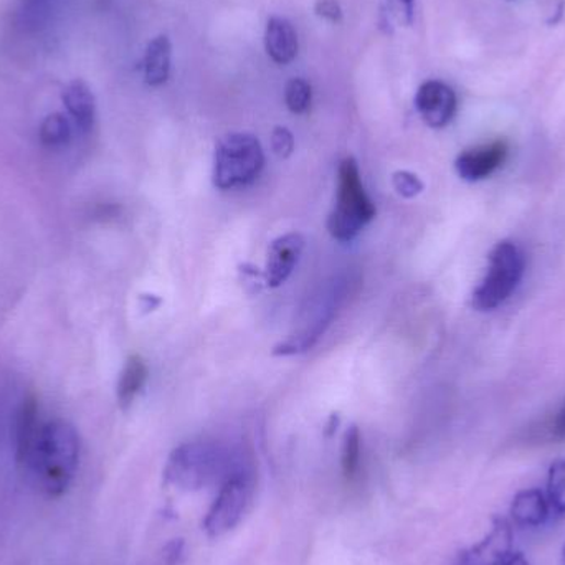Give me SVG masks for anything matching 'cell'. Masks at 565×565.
Wrapping results in <instances>:
<instances>
[{"label": "cell", "mask_w": 565, "mask_h": 565, "mask_svg": "<svg viewBox=\"0 0 565 565\" xmlns=\"http://www.w3.org/2000/svg\"><path fill=\"white\" fill-rule=\"evenodd\" d=\"M80 461V437L70 422L51 420L42 425L37 445L25 470L50 498L67 493L77 475Z\"/></svg>", "instance_id": "obj_1"}, {"label": "cell", "mask_w": 565, "mask_h": 565, "mask_svg": "<svg viewBox=\"0 0 565 565\" xmlns=\"http://www.w3.org/2000/svg\"><path fill=\"white\" fill-rule=\"evenodd\" d=\"M230 458L220 445L212 441H188L172 451L164 468L168 485L181 492H199L227 473Z\"/></svg>", "instance_id": "obj_2"}, {"label": "cell", "mask_w": 565, "mask_h": 565, "mask_svg": "<svg viewBox=\"0 0 565 565\" xmlns=\"http://www.w3.org/2000/svg\"><path fill=\"white\" fill-rule=\"evenodd\" d=\"M376 217V207L367 196L356 159L346 158L337 172V197L327 220L331 235L339 242H350Z\"/></svg>", "instance_id": "obj_3"}, {"label": "cell", "mask_w": 565, "mask_h": 565, "mask_svg": "<svg viewBox=\"0 0 565 565\" xmlns=\"http://www.w3.org/2000/svg\"><path fill=\"white\" fill-rule=\"evenodd\" d=\"M265 165L262 145L255 136L232 132L223 136L214 154V184L222 191L252 184Z\"/></svg>", "instance_id": "obj_4"}, {"label": "cell", "mask_w": 565, "mask_h": 565, "mask_svg": "<svg viewBox=\"0 0 565 565\" xmlns=\"http://www.w3.org/2000/svg\"><path fill=\"white\" fill-rule=\"evenodd\" d=\"M524 256L512 242H499L489 255L488 273L473 293V307L492 311L505 303L521 281Z\"/></svg>", "instance_id": "obj_5"}, {"label": "cell", "mask_w": 565, "mask_h": 565, "mask_svg": "<svg viewBox=\"0 0 565 565\" xmlns=\"http://www.w3.org/2000/svg\"><path fill=\"white\" fill-rule=\"evenodd\" d=\"M344 293H346V281L334 278L333 281L327 282L313 300L308 301V307L301 314L300 324L287 343L276 347V356H293L311 349L336 316L343 303Z\"/></svg>", "instance_id": "obj_6"}, {"label": "cell", "mask_w": 565, "mask_h": 565, "mask_svg": "<svg viewBox=\"0 0 565 565\" xmlns=\"http://www.w3.org/2000/svg\"><path fill=\"white\" fill-rule=\"evenodd\" d=\"M252 478L246 471L233 470L227 476L204 519V531L209 538H222L240 524L252 499Z\"/></svg>", "instance_id": "obj_7"}, {"label": "cell", "mask_w": 565, "mask_h": 565, "mask_svg": "<svg viewBox=\"0 0 565 565\" xmlns=\"http://www.w3.org/2000/svg\"><path fill=\"white\" fill-rule=\"evenodd\" d=\"M415 108L430 128H445L457 113V94L441 81H427L415 94Z\"/></svg>", "instance_id": "obj_8"}, {"label": "cell", "mask_w": 565, "mask_h": 565, "mask_svg": "<svg viewBox=\"0 0 565 565\" xmlns=\"http://www.w3.org/2000/svg\"><path fill=\"white\" fill-rule=\"evenodd\" d=\"M303 250V235L297 232L281 235L269 245L265 266V282L269 288H278L290 278Z\"/></svg>", "instance_id": "obj_9"}, {"label": "cell", "mask_w": 565, "mask_h": 565, "mask_svg": "<svg viewBox=\"0 0 565 565\" xmlns=\"http://www.w3.org/2000/svg\"><path fill=\"white\" fill-rule=\"evenodd\" d=\"M509 148L505 141L476 146V148L461 152L454 161V168H457L458 175L464 181H482L505 164Z\"/></svg>", "instance_id": "obj_10"}, {"label": "cell", "mask_w": 565, "mask_h": 565, "mask_svg": "<svg viewBox=\"0 0 565 565\" xmlns=\"http://www.w3.org/2000/svg\"><path fill=\"white\" fill-rule=\"evenodd\" d=\"M512 552V528L508 519H493V529L475 547L464 554L466 565H501Z\"/></svg>", "instance_id": "obj_11"}, {"label": "cell", "mask_w": 565, "mask_h": 565, "mask_svg": "<svg viewBox=\"0 0 565 565\" xmlns=\"http://www.w3.org/2000/svg\"><path fill=\"white\" fill-rule=\"evenodd\" d=\"M68 115L81 132H90L96 122V100L93 91L83 80H73L67 84L61 94Z\"/></svg>", "instance_id": "obj_12"}, {"label": "cell", "mask_w": 565, "mask_h": 565, "mask_svg": "<svg viewBox=\"0 0 565 565\" xmlns=\"http://www.w3.org/2000/svg\"><path fill=\"white\" fill-rule=\"evenodd\" d=\"M298 34L287 19L272 18L266 24L265 48L275 64L288 65L298 55Z\"/></svg>", "instance_id": "obj_13"}, {"label": "cell", "mask_w": 565, "mask_h": 565, "mask_svg": "<svg viewBox=\"0 0 565 565\" xmlns=\"http://www.w3.org/2000/svg\"><path fill=\"white\" fill-rule=\"evenodd\" d=\"M38 424V404L34 397H27L22 404L15 424V443H18V461L22 468H27L41 435Z\"/></svg>", "instance_id": "obj_14"}, {"label": "cell", "mask_w": 565, "mask_h": 565, "mask_svg": "<svg viewBox=\"0 0 565 565\" xmlns=\"http://www.w3.org/2000/svg\"><path fill=\"white\" fill-rule=\"evenodd\" d=\"M549 501L541 489H524L512 499L511 516L522 528H539L549 518Z\"/></svg>", "instance_id": "obj_15"}, {"label": "cell", "mask_w": 565, "mask_h": 565, "mask_svg": "<svg viewBox=\"0 0 565 565\" xmlns=\"http://www.w3.org/2000/svg\"><path fill=\"white\" fill-rule=\"evenodd\" d=\"M172 44L165 35L152 38L145 54V80L149 87H161L171 74Z\"/></svg>", "instance_id": "obj_16"}, {"label": "cell", "mask_w": 565, "mask_h": 565, "mask_svg": "<svg viewBox=\"0 0 565 565\" xmlns=\"http://www.w3.org/2000/svg\"><path fill=\"white\" fill-rule=\"evenodd\" d=\"M148 376V364L141 356L135 354L126 360L118 382V402L122 408L126 411L135 402L139 392L145 388Z\"/></svg>", "instance_id": "obj_17"}, {"label": "cell", "mask_w": 565, "mask_h": 565, "mask_svg": "<svg viewBox=\"0 0 565 565\" xmlns=\"http://www.w3.org/2000/svg\"><path fill=\"white\" fill-rule=\"evenodd\" d=\"M71 139L70 122L61 113H54L44 119L41 126L42 145L48 148H61Z\"/></svg>", "instance_id": "obj_18"}, {"label": "cell", "mask_w": 565, "mask_h": 565, "mask_svg": "<svg viewBox=\"0 0 565 565\" xmlns=\"http://www.w3.org/2000/svg\"><path fill=\"white\" fill-rule=\"evenodd\" d=\"M547 501L557 515H565V460H555L549 468Z\"/></svg>", "instance_id": "obj_19"}, {"label": "cell", "mask_w": 565, "mask_h": 565, "mask_svg": "<svg viewBox=\"0 0 565 565\" xmlns=\"http://www.w3.org/2000/svg\"><path fill=\"white\" fill-rule=\"evenodd\" d=\"M313 100V90L311 84L303 78H293L288 81L287 90H285V102L288 109L295 115H303L311 106Z\"/></svg>", "instance_id": "obj_20"}, {"label": "cell", "mask_w": 565, "mask_h": 565, "mask_svg": "<svg viewBox=\"0 0 565 565\" xmlns=\"http://www.w3.org/2000/svg\"><path fill=\"white\" fill-rule=\"evenodd\" d=\"M360 463V431L356 425L344 435L343 471L347 480H353L359 471Z\"/></svg>", "instance_id": "obj_21"}, {"label": "cell", "mask_w": 565, "mask_h": 565, "mask_svg": "<svg viewBox=\"0 0 565 565\" xmlns=\"http://www.w3.org/2000/svg\"><path fill=\"white\" fill-rule=\"evenodd\" d=\"M392 182H394L395 191H397L402 197H407V199L418 196V194L424 191V184H422L420 178H418L417 175L412 174V172H395Z\"/></svg>", "instance_id": "obj_22"}, {"label": "cell", "mask_w": 565, "mask_h": 565, "mask_svg": "<svg viewBox=\"0 0 565 565\" xmlns=\"http://www.w3.org/2000/svg\"><path fill=\"white\" fill-rule=\"evenodd\" d=\"M272 146L273 151H275L279 158H288V155H291L295 149V138L290 129L282 128V126L273 129Z\"/></svg>", "instance_id": "obj_23"}, {"label": "cell", "mask_w": 565, "mask_h": 565, "mask_svg": "<svg viewBox=\"0 0 565 565\" xmlns=\"http://www.w3.org/2000/svg\"><path fill=\"white\" fill-rule=\"evenodd\" d=\"M394 18L405 27H411L415 19V0H388Z\"/></svg>", "instance_id": "obj_24"}, {"label": "cell", "mask_w": 565, "mask_h": 565, "mask_svg": "<svg viewBox=\"0 0 565 565\" xmlns=\"http://www.w3.org/2000/svg\"><path fill=\"white\" fill-rule=\"evenodd\" d=\"M314 12L318 18L333 22V24H339L343 21V8L337 0H318Z\"/></svg>", "instance_id": "obj_25"}, {"label": "cell", "mask_w": 565, "mask_h": 565, "mask_svg": "<svg viewBox=\"0 0 565 565\" xmlns=\"http://www.w3.org/2000/svg\"><path fill=\"white\" fill-rule=\"evenodd\" d=\"M551 435L554 440L565 441V399L561 407H558L554 420H552Z\"/></svg>", "instance_id": "obj_26"}, {"label": "cell", "mask_w": 565, "mask_h": 565, "mask_svg": "<svg viewBox=\"0 0 565 565\" xmlns=\"http://www.w3.org/2000/svg\"><path fill=\"white\" fill-rule=\"evenodd\" d=\"M182 545H184L182 541H174L165 547V552H168L165 557H168L169 564H175V562H177L178 555L182 554Z\"/></svg>", "instance_id": "obj_27"}, {"label": "cell", "mask_w": 565, "mask_h": 565, "mask_svg": "<svg viewBox=\"0 0 565 565\" xmlns=\"http://www.w3.org/2000/svg\"><path fill=\"white\" fill-rule=\"evenodd\" d=\"M501 565H531V564H529L528 558H526L524 554H521V552H511V555H509V557L506 558V561L503 562Z\"/></svg>", "instance_id": "obj_28"}, {"label": "cell", "mask_w": 565, "mask_h": 565, "mask_svg": "<svg viewBox=\"0 0 565 565\" xmlns=\"http://www.w3.org/2000/svg\"><path fill=\"white\" fill-rule=\"evenodd\" d=\"M562 561H564V565H565V542H564V549H562Z\"/></svg>", "instance_id": "obj_29"}]
</instances>
